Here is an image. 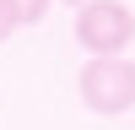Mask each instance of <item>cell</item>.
<instances>
[{"label": "cell", "instance_id": "obj_4", "mask_svg": "<svg viewBox=\"0 0 135 130\" xmlns=\"http://www.w3.org/2000/svg\"><path fill=\"white\" fill-rule=\"evenodd\" d=\"M11 32H16V16H11V6H6V0H0V43H6Z\"/></svg>", "mask_w": 135, "mask_h": 130}, {"label": "cell", "instance_id": "obj_3", "mask_svg": "<svg viewBox=\"0 0 135 130\" xmlns=\"http://www.w3.org/2000/svg\"><path fill=\"white\" fill-rule=\"evenodd\" d=\"M11 6V16H16V27H32V22H43L49 16V6L54 0H6Z\"/></svg>", "mask_w": 135, "mask_h": 130}, {"label": "cell", "instance_id": "obj_2", "mask_svg": "<svg viewBox=\"0 0 135 130\" xmlns=\"http://www.w3.org/2000/svg\"><path fill=\"white\" fill-rule=\"evenodd\" d=\"M76 43L86 54H124L135 43V11L124 0H86L76 11Z\"/></svg>", "mask_w": 135, "mask_h": 130}, {"label": "cell", "instance_id": "obj_5", "mask_svg": "<svg viewBox=\"0 0 135 130\" xmlns=\"http://www.w3.org/2000/svg\"><path fill=\"white\" fill-rule=\"evenodd\" d=\"M65 6H86V0H65Z\"/></svg>", "mask_w": 135, "mask_h": 130}, {"label": "cell", "instance_id": "obj_1", "mask_svg": "<svg viewBox=\"0 0 135 130\" xmlns=\"http://www.w3.org/2000/svg\"><path fill=\"white\" fill-rule=\"evenodd\" d=\"M76 92L92 114H130L135 108V60L124 54H92L76 76Z\"/></svg>", "mask_w": 135, "mask_h": 130}]
</instances>
